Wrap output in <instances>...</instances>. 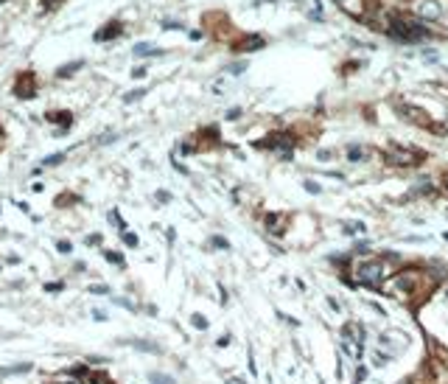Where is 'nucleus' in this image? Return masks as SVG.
Here are the masks:
<instances>
[{"instance_id":"nucleus-28","label":"nucleus","mask_w":448,"mask_h":384,"mask_svg":"<svg viewBox=\"0 0 448 384\" xmlns=\"http://www.w3.org/2000/svg\"><path fill=\"white\" fill-rule=\"evenodd\" d=\"M386 362H392V353H386V356L384 353H375V365H378V368H384Z\"/></svg>"},{"instance_id":"nucleus-36","label":"nucleus","mask_w":448,"mask_h":384,"mask_svg":"<svg viewBox=\"0 0 448 384\" xmlns=\"http://www.w3.org/2000/svg\"><path fill=\"white\" fill-rule=\"evenodd\" d=\"M157 199H160V202H171V194L168 191H157Z\"/></svg>"},{"instance_id":"nucleus-33","label":"nucleus","mask_w":448,"mask_h":384,"mask_svg":"<svg viewBox=\"0 0 448 384\" xmlns=\"http://www.w3.org/2000/svg\"><path fill=\"white\" fill-rule=\"evenodd\" d=\"M364 379H367V368H359V370H356V384L364 382Z\"/></svg>"},{"instance_id":"nucleus-26","label":"nucleus","mask_w":448,"mask_h":384,"mask_svg":"<svg viewBox=\"0 0 448 384\" xmlns=\"http://www.w3.org/2000/svg\"><path fill=\"white\" fill-rule=\"evenodd\" d=\"M109 359H104V356H87L84 359V365H90V368H93V365H107Z\"/></svg>"},{"instance_id":"nucleus-4","label":"nucleus","mask_w":448,"mask_h":384,"mask_svg":"<svg viewBox=\"0 0 448 384\" xmlns=\"http://www.w3.org/2000/svg\"><path fill=\"white\" fill-rule=\"evenodd\" d=\"M342 337L348 339V342L364 345V339H367V328H364L362 322H345V325H342Z\"/></svg>"},{"instance_id":"nucleus-6","label":"nucleus","mask_w":448,"mask_h":384,"mask_svg":"<svg viewBox=\"0 0 448 384\" xmlns=\"http://www.w3.org/2000/svg\"><path fill=\"white\" fill-rule=\"evenodd\" d=\"M45 121H51V124H59V129H62V132H68L70 126H73V115H70L68 110H54V112H45Z\"/></svg>"},{"instance_id":"nucleus-14","label":"nucleus","mask_w":448,"mask_h":384,"mask_svg":"<svg viewBox=\"0 0 448 384\" xmlns=\"http://www.w3.org/2000/svg\"><path fill=\"white\" fill-rule=\"evenodd\" d=\"M81 59H76V62H70V65H62V68H59V71H56V78H65V76H73V73L78 71V68H81Z\"/></svg>"},{"instance_id":"nucleus-12","label":"nucleus","mask_w":448,"mask_h":384,"mask_svg":"<svg viewBox=\"0 0 448 384\" xmlns=\"http://www.w3.org/2000/svg\"><path fill=\"white\" fill-rule=\"evenodd\" d=\"M126 345L138 348V351H146V353H160V345H154V342H146V339H129Z\"/></svg>"},{"instance_id":"nucleus-31","label":"nucleus","mask_w":448,"mask_h":384,"mask_svg":"<svg viewBox=\"0 0 448 384\" xmlns=\"http://www.w3.org/2000/svg\"><path fill=\"white\" fill-rule=\"evenodd\" d=\"M230 342H232V337H230V334H224V337H219V342H216V345H219V348H227Z\"/></svg>"},{"instance_id":"nucleus-3","label":"nucleus","mask_w":448,"mask_h":384,"mask_svg":"<svg viewBox=\"0 0 448 384\" xmlns=\"http://www.w3.org/2000/svg\"><path fill=\"white\" fill-rule=\"evenodd\" d=\"M14 95L17 98H34L37 95V76L34 73H23L14 84Z\"/></svg>"},{"instance_id":"nucleus-11","label":"nucleus","mask_w":448,"mask_h":384,"mask_svg":"<svg viewBox=\"0 0 448 384\" xmlns=\"http://www.w3.org/2000/svg\"><path fill=\"white\" fill-rule=\"evenodd\" d=\"M342 353H348V356H353V359H362V356H364V345H356V342L342 339Z\"/></svg>"},{"instance_id":"nucleus-22","label":"nucleus","mask_w":448,"mask_h":384,"mask_svg":"<svg viewBox=\"0 0 448 384\" xmlns=\"http://www.w3.org/2000/svg\"><path fill=\"white\" fill-rule=\"evenodd\" d=\"M87 292H90V295H112V292H109V286H104V283H93Z\"/></svg>"},{"instance_id":"nucleus-42","label":"nucleus","mask_w":448,"mask_h":384,"mask_svg":"<svg viewBox=\"0 0 448 384\" xmlns=\"http://www.w3.org/2000/svg\"><path fill=\"white\" fill-rule=\"evenodd\" d=\"M0 3H3V0H0Z\"/></svg>"},{"instance_id":"nucleus-25","label":"nucleus","mask_w":448,"mask_h":384,"mask_svg":"<svg viewBox=\"0 0 448 384\" xmlns=\"http://www.w3.org/2000/svg\"><path fill=\"white\" fill-rule=\"evenodd\" d=\"M143 93H146V90H132V93H126V95H124V101H126V104L138 101V98H143Z\"/></svg>"},{"instance_id":"nucleus-19","label":"nucleus","mask_w":448,"mask_h":384,"mask_svg":"<svg viewBox=\"0 0 448 384\" xmlns=\"http://www.w3.org/2000/svg\"><path fill=\"white\" fill-rule=\"evenodd\" d=\"M109 222H112V225H118V230H121V233H126V222L121 219V213H118V211H109Z\"/></svg>"},{"instance_id":"nucleus-40","label":"nucleus","mask_w":448,"mask_h":384,"mask_svg":"<svg viewBox=\"0 0 448 384\" xmlns=\"http://www.w3.org/2000/svg\"><path fill=\"white\" fill-rule=\"evenodd\" d=\"M48 6H56V0H48Z\"/></svg>"},{"instance_id":"nucleus-16","label":"nucleus","mask_w":448,"mask_h":384,"mask_svg":"<svg viewBox=\"0 0 448 384\" xmlns=\"http://www.w3.org/2000/svg\"><path fill=\"white\" fill-rule=\"evenodd\" d=\"M149 382H151V384H177V382H174V376H168V373H157V370L149 373Z\"/></svg>"},{"instance_id":"nucleus-1","label":"nucleus","mask_w":448,"mask_h":384,"mask_svg":"<svg viewBox=\"0 0 448 384\" xmlns=\"http://www.w3.org/2000/svg\"><path fill=\"white\" fill-rule=\"evenodd\" d=\"M384 275H386V269H384V261L381 258H367L356 267V281L362 283V286H370V289H378Z\"/></svg>"},{"instance_id":"nucleus-2","label":"nucleus","mask_w":448,"mask_h":384,"mask_svg":"<svg viewBox=\"0 0 448 384\" xmlns=\"http://www.w3.org/2000/svg\"><path fill=\"white\" fill-rule=\"evenodd\" d=\"M392 37H398V39H403V42H417V39H423L426 34V28H420V25H415V23H406V20H401V17H392Z\"/></svg>"},{"instance_id":"nucleus-24","label":"nucleus","mask_w":448,"mask_h":384,"mask_svg":"<svg viewBox=\"0 0 448 384\" xmlns=\"http://www.w3.org/2000/svg\"><path fill=\"white\" fill-rule=\"evenodd\" d=\"M362 154H364L362 146H350V149H348V157L353 160V163H359V160H362Z\"/></svg>"},{"instance_id":"nucleus-7","label":"nucleus","mask_w":448,"mask_h":384,"mask_svg":"<svg viewBox=\"0 0 448 384\" xmlns=\"http://www.w3.org/2000/svg\"><path fill=\"white\" fill-rule=\"evenodd\" d=\"M118 34H121V23L118 20H112V23H107L101 31H95V42H107V39H115Z\"/></svg>"},{"instance_id":"nucleus-8","label":"nucleus","mask_w":448,"mask_h":384,"mask_svg":"<svg viewBox=\"0 0 448 384\" xmlns=\"http://www.w3.org/2000/svg\"><path fill=\"white\" fill-rule=\"evenodd\" d=\"M417 11H420V17H426V20H437V17H440V6H437L434 0H420V3H417Z\"/></svg>"},{"instance_id":"nucleus-21","label":"nucleus","mask_w":448,"mask_h":384,"mask_svg":"<svg viewBox=\"0 0 448 384\" xmlns=\"http://www.w3.org/2000/svg\"><path fill=\"white\" fill-rule=\"evenodd\" d=\"M42 289H45L48 295H56V292H62V289H65V283H62V281H51V283H45Z\"/></svg>"},{"instance_id":"nucleus-39","label":"nucleus","mask_w":448,"mask_h":384,"mask_svg":"<svg viewBox=\"0 0 448 384\" xmlns=\"http://www.w3.org/2000/svg\"><path fill=\"white\" fill-rule=\"evenodd\" d=\"M230 73H235V76H238V73H244V65H232Z\"/></svg>"},{"instance_id":"nucleus-20","label":"nucleus","mask_w":448,"mask_h":384,"mask_svg":"<svg viewBox=\"0 0 448 384\" xmlns=\"http://www.w3.org/2000/svg\"><path fill=\"white\" fill-rule=\"evenodd\" d=\"M191 325H193V328H199V331H208V320H205L202 314H193V317H191Z\"/></svg>"},{"instance_id":"nucleus-38","label":"nucleus","mask_w":448,"mask_h":384,"mask_svg":"<svg viewBox=\"0 0 448 384\" xmlns=\"http://www.w3.org/2000/svg\"><path fill=\"white\" fill-rule=\"evenodd\" d=\"M112 141H115V135H112V132H107V135H104V138H101L98 143H112Z\"/></svg>"},{"instance_id":"nucleus-34","label":"nucleus","mask_w":448,"mask_h":384,"mask_svg":"<svg viewBox=\"0 0 448 384\" xmlns=\"http://www.w3.org/2000/svg\"><path fill=\"white\" fill-rule=\"evenodd\" d=\"M305 191H308V194H319V185L308 180V182H305Z\"/></svg>"},{"instance_id":"nucleus-30","label":"nucleus","mask_w":448,"mask_h":384,"mask_svg":"<svg viewBox=\"0 0 448 384\" xmlns=\"http://www.w3.org/2000/svg\"><path fill=\"white\" fill-rule=\"evenodd\" d=\"M56 250L62 252V255H68V252L73 250V244H70V241H56Z\"/></svg>"},{"instance_id":"nucleus-15","label":"nucleus","mask_w":448,"mask_h":384,"mask_svg":"<svg viewBox=\"0 0 448 384\" xmlns=\"http://www.w3.org/2000/svg\"><path fill=\"white\" fill-rule=\"evenodd\" d=\"M261 48H263V39L261 37H247L238 45V51H261Z\"/></svg>"},{"instance_id":"nucleus-32","label":"nucleus","mask_w":448,"mask_h":384,"mask_svg":"<svg viewBox=\"0 0 448 384\" xmlns=\"http://www.w3.org/2000/svg\"><path fill=\"white\" fill-rule=\"evenodd\" d=\"M93 320L95 322H104V320H107V314L101 311V308H93Z\"/></svg>"},{"instance_id":"nucleus-18","label":"nucleus","mask_w":448,"mask_h":384,"mask_svg":"<svg viewBox=\"0 0 448 384\" xmlns=\"http://www.w3.org/2000/svg\"><path fill=\"white\" fill-rule=\"evenodd\" d=\"M65 157H68V154H65V152H56V154H48L45 160H42V168H45V165H59V163H62V160H65Z\"/></svg>"},{"instance_id":"nucleus-29","label":"nucleus","mask_w":448,"mask_h":384,"mask_svg":"<svg viewBox=\"0 0 448 384\" xmlns=\"http://www.w3.org/2000/svg\"><path fill=\"white\" fill-rule=\"evenodd\" d=\"M84 244H87V247H98V244H101V235H98V233L87 235V238H84Z\"/></svg>"},{"instance_id":"nucleus-23","label":"nucleus","mask_w":448,"mask_h":384,"mask_svg":"<svg viewBox=\"0 0 448 384\" xmlns=\"http://www.w3.org/2000/svg\"><path fill=\"white\" fill-rule=\"evenodd\" d=\"M210 244H213V247H219V250H230V241H227V238H222V235H213V238H210Z\"/></svg>"},{"instance_id":"nucleus-37","label":"nucleus","mask_w":448,"mask_h":384,"mask_svg":"<svg viewBox=\"0 0 448 384\" xmlns=\"http://www.w3.org/2000/svg\"><path fill=\"white\" fill-rule=\"evenodd\" d=\"M132 76H135V78H143V76H146V68H135V71H132Z\"/></svg>"},{"instance_id":"nucleus-9","label":"nucleus","mask_w":448,"mask_h":384,"mask_svg":"<svg viewBox=\"0 0 448 384\" xmlns=\"http://www.w3.org/2000/svg\"><path fill=\"white\" fill-rule=\"evenodd\" d=\"M34 365L31 362H20V365H11V368H0V376H20V373H31Z\"/></svg>"},{"instance_id":"nucleus-10","label":"nucleus","mask_w":448,"mask_h":384,"mask_svg":"<svg viewBox=\"0 0 448 384\" xmlns=\"http://www.w3.org/2000/svg\"><path fill=\"white\" fill-rule=\"evenodd\" d=\"M339 3V8H345V11H350L353 17H362L364 14V6H362V0H336Z\"/></svg>"},{"instance_id":"nucleus-41","label":"nucleus","mask_w":448,"mask_h":384,"mask_svg":"<svg viewBox=\"0 0 448 384\" xmlns=\"http://www.w3.org/2000/svg\"><path fill=\"white\" fill-rule=\"evenodd\" d=\"M446 188H448V177H446Z\"/></svg>"},{"instance_id":"nucleus-17","label":"nucleus","mask_w":448,"mask_h":384,"mask_svg":"<svg viewBox=\"0 0 448 384\" xmlns=\"http://www.w3.org/2000/svg\"><path fill=\"white\" fill-rule=\"evenodd\" d=\"M104 258L109 261V264H115V267H121L124 269L126 267V261H124V255L121 252H115V250H104Z\"/></svg>"},{"instance_id":"nucleus-35","label":"nucleus","mask_w":448,"mask_h":384,"mask_svg":"<svg viewBox=\"0 0 448 384\" xmlns=\"http://www.w3.org/2000/svg\"><path fill=\"white\" fill-rule=\"evenodd\" d=\"M227 118H230V121H235V118H241V110H238V107H232V110H227Z\"/></svg>"},{"instance_id":"nucleus-5","label":"nucleus","mask_w":448,"mask_h":384,"mask_svg":"<svg viewBox=\"0 0 448 384\" xmlns=\"http://www.w3.org/2000/svg\"><path fill=\"white\" fill-rule=\"evenodd\" d=\"M386 157L392 160V163H398V165H415V163H420V160H415V152H409V149H398V146H389V152H386Z\"/></svg>"},{"instance_id":"nucleus-27","label":"nucleus","mask_w":448,"mask_h":384,"mask_svg":"<svg viewBox=\"0 0 448 384\" xmlns=\"http://www.w3.org/2000/svg\"><path fill=\"white\" fill-rule=\"evenodd\" d=\"M121 235H124L126 247H138V235H135V233H121Z\"/></svg>"},{"instance_id":"nucleus-13","label":"nucleus","mask_w":448,"mask_h":384,"mask_svg":"<svg viewBox=\"0 0 448 384\" xmlns=\"http://www.w3.org/2000/svg\"><path fill=\"white\" fill-rule=\"evenodd\" d=\"M160 54H162L160 48L149 45V42H138V45H135V56H160Z\"/></svg>"}]
</instances>
